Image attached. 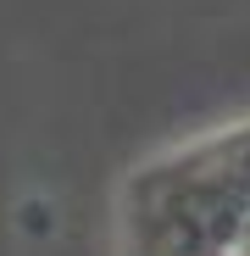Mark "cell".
Here are the masks:
<instances>
[{"label":"cell","mask_w":250,"mask_h":256,"mask_svg":"<svg viewBox=\"0 0 250 256\" xmlns=\"http://www.w3.org/2000/svg\"><path fill=\"white\" fill-rule=\"evenodd\" d=\"M150 256H250V173L184 167L145 206Z\"/></svg>","instance_id":"cell-1"}]
</instances>
